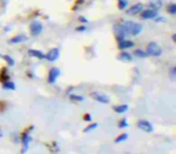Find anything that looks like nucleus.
<instances>
[{"instance_id":"obj_15","label":"nucleus","mask_w":176,"mask_h":154,"mask_svg":"<svg viewBox=\"0 0 176 154\" xmlns=\"http://www.w3.org/2000/svg\"><path fill=\"white\" fill-rule=\"evenodd\" d=\"M161 6H162V1H161V0H152V1L148 4V7H150V9H153V10H158Z\"/></svg>"},{"instance_id":"obj_14","label":"nucleus","mask_w":176,"mask_h":154,"mask_svg":"<svg viewBox=\"0 0 176 154\" xmlns=\"http://www.w3.org/2000/svg\"><path fill=\"white\" fill-rule=\"evenodd\" d=\"M118 58L121 59V60H124V62H132L133 60V57L130 53H128V52H122L121 54L118 55Z\"/></svg>"},{"instance_id":"obj_1","label":"nucleus","mask_w":176,"mask_h":154,"mask_svg":"<svg viewBox=\"0 0 176 154\" xmlns=\"http://www.w3.org/2000/svg\"><path fill=\"white\" fill-rule=\"evenodd\" d=\"M123 29L127 35H132V36H136L138 34L141 33L143 30V25L141 24H138V23L134 22H124L122 24Z\"/></svg>"},{"instance_id":"obj_30","label":"nucleus","mask_w":176,"mask_h":154,"mask_svg":"<svg viewBox=\"0 0 176 154\" xmlns=\"http://www.w3.org/2000/svg\"><path fill=\"white\" fill-rule=\"evenodd\" d=\"M171 77H173V78H175V67H173V69H171Z\"/></svg>"},{"instance_id":"obj_2","label":"nucleus","mask_w":176,"mask_h":154,"mask_svg":"<svg viewBox=\"0 0 176 154\" xmlns=\"http://www.w3.org/2000/svg\"><path fill=\"white\" fill-rule=\"evenodd\" d=\"M146 53L147 55H152V57H158L162 54V48L159 47V45L156 42H150L146 47Z\"/></svg>"},{"instance_id":"obj_31","label":"nucleus","mask_w":176,"mask_h":154,"mask_svg":"<svg viewBox=\"0 0 176 154\" xmlns=\"http://www.w3.org/2000/svg\"><path fill=\"white\" fill-rule=\"evenodd\" d=\"M0 137H2V130H1V128H0Z\"/></svg>"},{"instance_id":"obj_28","label":"nucleus","mask_w":176,"mask_h":154,"mask_svg":"<svg viewBox=\"0 0 176 154\" xmlns=\"http://www.w3.org/2000/svg\"><path fill=\"white\" fill-rule=\"evenodd\" d=\"M78 21H80V22H82V23H87L88 22L85 17H78Z\"/></svg>"},{"instance_id":"obj_16","label":"nucleus","mask_w":176,"mask_h":154,"mask_svg":"<svg viewBox=\"0 0 176 154\" xmlns=\"http://www.w3.org/2000/svg\"><path fill=\"white\" fill-rule=\"evenodd\" d=\"M22 141H23V143H24V146H25V149H27L28 144L32 142V137H30L28 134H23V135H22Z\"/></svg>"},{"instance_id":"obj_23","label":"nucleus","mask_w":176,"mask_h":154,"mask_svg":"<svg viewBox=\"0 0 176 154\" xmlns=\"http://www.w3.org/2000/svg\"><path fill=\"white\" fill-rule=\"evenodd\" d=\"M168 11H169V13H171V15H175L176 13V4H170V5L168 6Z\"/></svg>"},{"instance_id":"obj_26","label":"nucleus","mask_w":176,"mask_h":154,"mask_svg":"<svg viewBox=\"0 0 176 154\" xmlns=\"http://www.w3.org/2000/svg\"><path fill=\"white\" fill-rule=\"evenodd\" d=\"M154 18H156V19H154L156 22H164V21H165L164 17H158V16H156Z\"/></svg>"},{"instance_id":"obj_3","label":"nucleus","mask_w":176,"mask_h":154,"mask_svg":"<svg viewBox=\"0 0 176 154\" xmlns=\"http://www.w3.org/2000/svg\"><path fill=\"white\" fill-rule=\"evenodd\" d=\"M90 98L97 100V101H99L101 104H109L110 102V98L106 94H103L100 92H92L90 93Z\"/></svg>"},{"instance_id":"obj_7","label":"nucleus","mask_w":176,"mask_h":154,"mask_svg":"<svg viewBox=\"0 0 176 154\" xmlns=\"http://www.w3.org/2000/svg\"><path fill=\"white\" fill-rule=\"evenodd\" d=\"M143 4H135V5H133L132 7H129L125 13L127 15H129V16H135V15H138V13H140V12L143 11Z\"/></svg>"},{"instance_id":"obj_10","label":"nucleus","mask_w":176,"mask_h":154,"mask_svg":"<svg viewBox=\"0 0 176 154\" xmlns=\"http://www.w3.org/2000/svg\"><path fill=\"white\" fill-rule=\"evenodd\" d=\"M133 46H134V42H133V41H129V40H121V41H118V48H120V49L132 48Z\"/></svg>"},{"instance_id":"obj_21","label":"nucleus","mask_w":176,"mask_h":154,"mask_svg":"<svg viewBox=\"0 0 176 154\" xmlns=\"http://www.w3.org/2000/svg\"><path fill=\"white\" fill-rule=\"evenodd\" d=\"M97 128H98V124H97V123L90 124L89 126H87V128L83 129V132H89V131H92V130H94V129H97Z\"/></svg>"},{"instance_id":"obj_13","label":"nucleus","mask_w":176,"mask_h":154,"mask_svg":"<svg viewBox=\"0 0 176 154\" xmlns=\"http://www.w3.org/2000/svg\"><path fill=\"white\" fill-rule=\"evenodd\" d=\"M112 110L117 113H124L125 111L128 110V105H115L112 107Z\"/></svg>"},{"instance_id":"obj_9","label":"nucleus","mask_w":176,"mask_h":154,"mask_svg":"<svg viewBox=\"0 0 176 154\" xmlns=\"http://www.w3.org/2000/svg\"><path fill=\"white\" fill-rule=\"evenodd\" d=\"M59 75H60V70L59 69H57V67L51 69V71L48 74V82L50 83H55L57 77H59Z\"/></svg>"},{"instance_id":"obj_4","label":"nucleus","mask_w":176,"mask_h":154,"mask_svg":"<svg viewBox=\"0 0 176 154\" xmlns=\"http://www.w3.org/2000/svg\"><path fill=\"white\" fill-rule=\"evenodd\" d=\"M41 32H42V24L40 22H37V21H34L30 24V34L33 36H37V35L41 34Z\"/></svg>"},{"instance_id":"obj_22","label":"nucleus","mask_w":176,"mask_h":154,"mask_svg":"<svg viewBox=\"0 0 176 154\" xmlns=\"http://www.w3.org/2000/svg\"><path fill=\"white\" fill-rule=\"evenodd\" d=\"M2 59H4V60H6V62H7V64H9L10 66H12L13 64H15V60L12 59L10 55H2Z\"/></svg>"},{"instance_id":"obj_6","label":"nucleus","mask_w":176,"mask_h":154,"mask_svg":"<svg viewBox=\"0 0 176 154\" xmlns=\"http://www.w3.org/2000/svg\"><path fill=\"white\" fill-rule=\"evenodd\" d=\"M156 16H158V11L153 9H147L141 11V18L143 19H152Z\"/></svg>"},{"instance_id":"obj_18","label":"nucleus","mask_w":176,"mask_h":154,"mask_svg":"<svg viewBox=\"0 0 176 154\" xmlns=\"http://www.w3.org/2000/svg\"><path fill=\"white\" fill-rule=\"evenodd\" d=\"M2 86H4V88L5 89H13L16 88L15 87V83L13 82H9V81H5V82H2Z\"/></svg>"},{"instance_id":"obj_27","label":"nucleus","mask_w":176,"mask_h":154,"mask_svg":"<svg viewBox=\"0 0 176 154\" xmlns=\"http://www.w3.org/2000/svg\"><path fill=\"white\" fill-rule=\"evenodd\" d=\"M83 119H85V121L86 122H90L92 121V117H90V114H85V117H83Z\"/></svg>"},{"instance_id":"obj_12","label":"nucleus","mask_w":176,"mask_h":154,"mask_svg":"<svg viewBox=\"0 0 176 154\" xmlns=\"http://www.w3.org/2000/svg\"><path fill=\"white\" fill-rule=\"evenodd\" d=\"M25 40H27V36H25V35H18V36L12 37L9 42H10V44H20V42H23V41H25Z\"/></svg>"},{"instance_id":"obj_24","label":"nucleus","mask_w":176,"mask_h":154,"mask_svg":"<svg viewBox=\"0 0 176 154\" xmlns=\"http://www.w3.org/2000/svg\"><path fill=\"white\" fill-rule=\"evenodd\" d=\"M118 126H120V128H127V126H128V121H127L125 118L121 119V121L118 122Z\"/></svg>"},{"instance_id":"obj_5","label":"nucleus","mask_w":176,"mask_h":154,"mask_svg":"<svg viewBox=\"0 0 176 154\" xmlns=\"http://www.w3.org/2000/svg\"><path fill=\"white\" fill-rule=\"evenodd\" d=\"M138 128H140V129L145 132H152L153 131V125H152V124H151L148 121H143V119L138 122Z\"/></svg>"},{"instance_id":"obj_20","label":"nucleus","mask_w":176,"mask_h":154,"mask_svg":"<svg viewBox=\"0 0 176 154\" xmlns=\"http://www.w3.org/2000/svg\"><path fill=\"white\" fill-rule=\"evenodd\" d=\"M128 6V1L127 0H118V7L120 10H124Z\"/></svg>"},{"instance_id":"obj_17","label":"nucleus","mask_w":176,"mask_h":154,"mask_svg":"<svg viewBox=\"0 0 176 154\" xmlns=\"http://www.w3.org/2000/svg\"><path fill=\"white\" fill-rule=\"evenodd\" d=\"M134 55L138 57V58H146V57H147V53L141 51V49H135V51H134Z\"/></svg>"},{"instance_id":"obj_19","label":"nucleus","mask_w":176,"mask_h":154,"mask_svg":"<svg viewBox=\"0 0 176 154\" xmlns=\"http://www.w3.org/2000/svg\"><path fill=\"white\" fill-rule=\"evenodd\" d=\"M128 139V134H122L121 136H118V137H116L115 139V142L118 143V142H122V141H125Z\"/></svg>"},{"instance_id":"obj_25","label":"nucleus","mask_w":176,"mask_h":154,"mask_svg":"<svg viewBox=\"0 0 176 154\" xmlns=\"http://www.w3.org/2000/svg\"><path fill=\"white\" fill-rule=\"evenodd\" d=\"M70 99L73 100V101H83L85 100V98L83 96H80V95H70Z\"/></svg>"},{"instance_id":"obj_11","label":"nucleus","mask_w":176,"mask_h":154,"mask_svg":"<svg viewBox=\"0 0 176 154\" xmlns=\"http://www.w3.org/2000/svg\"><path fill=\"white\" fill-rule=\"evenodd\" d=\"M29 55L35 57V58H37V59H46V54H44V53L40 52V51H36V49H30V51H29Z\"/></svg>"},{"instance_id":"obj_8","label":"nucleus","mask_w":176,"mask_h":154,"mask_svg":"<svg viewBox=\"0 0 176 154\" xmlns=\"http://www.w3.org/2000/svg\"><path fill=\"white\" fill-rule=\"evenodd\" d=\"M59 58V48H52L47 54H46V59L50 62H55Z\"/></svg>"},{"instance_id":"obj_29","label":"nucleus","mask_w":176,"mask_h":154,"mask_svg":"<svg viewBox=\"0 0 176 154\" xmlns=\"http://www.w3.org/2000/svg\"><path fill=\"white\" fill-rule=\"evenodd\" d=\"M77 32H85L86 30V27H78V28H76Z\"/></svg>"}]
</instances>
